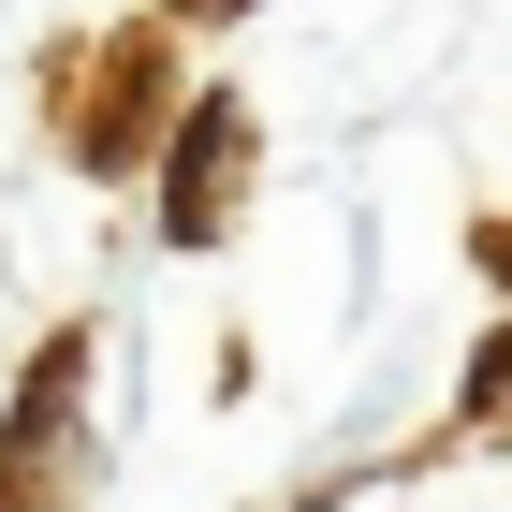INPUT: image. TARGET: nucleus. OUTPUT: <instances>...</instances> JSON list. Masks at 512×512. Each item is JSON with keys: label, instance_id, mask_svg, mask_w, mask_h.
Returning a JSON list of instances; mask_svg holds the SVG:
<instances>
[{"label": "nucleus", "instance_id": "obj_1", "mask_svg": "<svg viewBox=\"0 0 512 512\" xmlns=\"http://www.w3.org/2000/svg\"><path fill=\"white\" fill-rule=\"evenodd\" d=\"M483 249H498V278H512V235H483Z\"/></svg>", "mask_w": 512, "mask_h": 512}, {"label": "nucleus", "instance_id": "obj_2", "mask_svg": "<svg viewBox=\"0 0 512 512\" xmlns=\"http://www.w3.org/2000/svg\"><path fill=\"white\" fill-rule=\"evenodd\" d=\"M191 15H235V0H191Z\"/></svg>", "mask_w": 512, "mask_h": 512}]
</instances>
